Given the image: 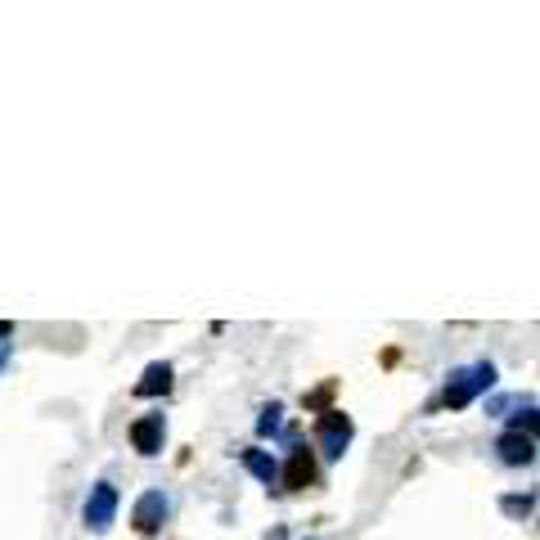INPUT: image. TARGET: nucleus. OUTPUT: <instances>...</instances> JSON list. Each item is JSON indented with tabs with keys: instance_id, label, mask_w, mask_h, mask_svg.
Here are the masks:
<instances>
[{
	"instance_id": "obj_16",
	"label": "nucleus",
	"mask_w": 540,
	"mask_h": 540,
	"mask_svg": "<svg viewBox=\"0 0 540 540\" xmlns=\"http://www.w3.org/2000/svg\"><path fill=\"white\" fill-rule=\"evenodd\" d=\"M9 333H14V324H9V320H0V342H9Z\"/></svg>"
},
{
	"instance_id": "obj_5",
	"label": "nucleus",
	"mask_w": 540,
	"mask_h": 540,
	"mask_svg": "<svg viewBox=\"0 0 540 540\" xmlns=\"http://www.w3.org/2000/svg\"><path fill=\"white\" fill-rule=\"evenodd\" d=\"M131 450L135 455H144V459H153V455H162V441H167V419H162V410H153V414H140V419L131 423Z\"/></svg>"
},
{
	"instance_id": "obj_4",
	"label": "nucleus",
	"mask_w": 540,
	"mask_h": 540,
	"mask_svg": "<svg viewBox=\"0 0 540 540\" xmlns=\"http://www.w3.org/2000/svg\"><path fill=\"white\" fill-rule=\"evenodd\" d=\"M315 450L306 446V441H293V450H288V459H284V473H279V482H284V491H311L315 486Z\"/></svg>"
},
{
	"instance_id": "obj_7",
	"label": "nucleus",
	"mask_w": 540,
	"mask_h": 540,
	"mask_svg": "<svg viewBox=\"0 0 540 540\" xmlns=\"http://www.w3.org/2000/svg\"><path fill=\"white\" fill-rule=\"evenodd\" d=\"M171 387H176V369H171L167 360H153V365H144V374H140V383L131 387V396L153 401V396H167Z\"/></svg>"
},
{
	"instance_id": "obj_15",
	"label": "nucleus",
	"mask_w": 540,
	"mask_h": 540,
	"mask_svg": "<svg viewBox=\"0 0 540 540\" xmlns=\"http://www.w3.org/2000/svg\"><path fill=\"white\" fill-rule=\"evenodd\" d=\"M9 356H14V347H9V342H0V369L9 365Z\"/></svg>"
},
{
	"instance_id": "obj_6",
	"label": "nucleus",
	"mask_w": 540,
	"mask_h": 540,
	"mask_svg": "<svg viewBox=\"0 0 540 540\" xmlns=\"http://www.w3.org/2000/svg\"><path fill=\"white\" fill-rule=\"evenodd\" d=\"M167 513H171L167 495H162V491H144L140 500L131 504V527H135V536H158L162 522H167Z\"/></svg>"
},
{
	"instance_id": "obj_12",
	"label": "nucleus",
	"mask_w": 540,
	"mask_h": 540,
	"mask_svg": "<svg viewBox=\"0 0 540 540\" xmlns=\"http://www.w3.org/2000/svg\"><path fill=\"white\" fill-rule=\"evenodd\" d=\"M513 432L540 441V410H536V405H522V414H513Z\"/></svg>"
},
{
	"instance_id": "obj_2",
	"label": "nucleus",
	"mask_w": 540,
	"mask_h": 540,
	"mask_svg": "<svg viewBox=\"0 0 540 540\" xmlns=\"http://www.w3.org/2000/svg\"><path fill=\"white\" fill-rule=\"evenodd\" d=\"M351 437H356V423H351V414L342 410H329L315 419V446H320V455L329 459V464H338L342 455H347Z\"/></svg>"
},
{
	"instance_id": "obj_8",
	"label": "nucleus",
	"mask_w": 540,
	"mask_h": 540,
	"mask_svg": "<svg viewBox=\"0 0 540 540\" xmlns=\"http://www.w3.org/2000/svg\"><path fill=\"white\" fill-rule=\"evenodd\" d=\"M495 455H500V464H509V468H522V464H531L536 459V441L531 437H522V432H504L500 441H495Z\"/></svg>"
},
{
	"instance_id": "obj_11",
	"label": "nucleus",
	"mask_w": 540,
	"mask_h": 540,
	"mask_svg": "<svg viewBox=\"0 0 540 540\" xmlns=\"http://www.w3.org/2000/svg\"><path fill=\"white\" fill-rule=\"evenodd\" d=\"M279 423H284V405L279 401H266L257 410V437L266 441V437H279Z\"/></svg>"
},
{
	"instance_id": "obj_13",
	"label": "nucleus",
	"mask_w": 540,
	"mask_h": 540,
	"mask_svg": "<svg viewBox=\"0 0 540 540\" xmlns=\"http://www.w3.org/2000/svg\"><path fill=\"white\" fill-rule=\"evenodd\" d=\"M500 509L504 513H509V518H527V513H531V495L527 491H522V495H500Z\"/></svg>"
},
{
	"instance_id": "obj_1",
	"label": "nucleus",
	"mask_w": 540,
	"mask_h": 540,
	"mask_svg": "<svg viewBox=\"0 0 540 540\" xmlns=\"http://www.w3.org/2000/svg\"><path fill=\"white\" fill-rule=\"evenodd\" d=\"M491 387H495V365H491V360H477V365H459V369H450L446 387H441L437 410H464V405L473 401L477 392H491Z\"/></svg>"
},
{
	"instance_id": "obj_17",
	"label": "nucleus",
	"mask_w": 540,
	"mask_h": 540,
	"mask_svg": "<svg viewBox=\"0 0 540 540\" xmlns=\"http://www.w3.org/2000/svg\"><path fill=\"white\" fill-rule=\"evenodd\" d=\"M306 540H315V536H306Z\"/></svg>"
},
{
	"instance_id": "obj_14",
	"label": "nucleus",
	"mask_w": 540,
	"mask_h": 540,
	"mask_svg": "<svg viewBox=\"0 0 540 540\" xmlns=\"http://www.w3.org/2000/svg\"><path fill=\"white\" fill-rule=\"evenodd\" d=\"M261 540H288V531H284V527H270V531H266V536H261Z\"/></svg>"
},
{
	"instance_id": "obj_3",
	"label": "nucleus",
	"mask_w": 540,
	"mask_h": 540,
	"mask_svg": "<svg viewBox=\"0 0 540 540\" xmlns=\"http://www.w3.org/2000/svg\"><path fill=\"white\" fill-rule=\"evenodd\" d=\"M117 518V486L113 482H95L86 495V504H81V522H86V531H95V536H104L108 527H113Z\"/></svg>"
},
{
	"instance_id": "obj_9",
	"label": "nucleus",
	"mask_w": 540,
	"mask_h": 540,
	"mask_svg": "<svg viewBox=\"0 0 540 540\" xmlns=\"http://www.w3.org/2000/svg\"><path fill=\"white\" fill-rule=\"evenodd\" d=\"M239 464L248 468V473L257 477V482H266V486H275V482H279V473H284V468H279V459L270 455V450H261V446L239 450Z\"/></svg>"
},
{
	"instance_id": "obj_10",
	"label": "nucleus",
	"mask_w": 540,
	"mask_h": 540,
	"mask_svg": "<svg viewBox=\"0 0 540 540\" xmlns=\"http://www.w3.org/2000/svg\"><path fill=\"white\" fill-rule=\"evenodd\" d=\"M333 396H338V378H324L320 387L302 392V410H311L315 419H320V414H329V410H333Z\"/></svg>"
}]
</instances>
